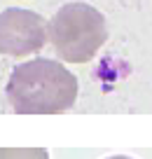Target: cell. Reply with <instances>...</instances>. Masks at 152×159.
Masks as SVG:
<instances>
[{
	"label": "cell",
	"instance_id": "cell-1",
	"mask_svg": "<svg viewBox=\"0 0 152 159\" xmlns=\"http://www.w3.org/2000/svg\"><path fill=\"white\" fill-rule=\"evenodd\" d=\"M77 91V77L54 59H33L19 63L5 87L12 110L21 115L66 112L75 105Z\"/></svg>",
	"mask_w": 152,
	"mask_h": 159
},
{
	"label": "cell",
	"instance_id": "cell-2",
	"mask_svg": "<svg viewBox=\"0 0 152 159\" xmlns=\"http://www.w3.org/2000/svg\"><path fill=\"white\" fill-rule=\"evenodd\" d=\"M47 38L59 59L89 63L108 40L105 16L87 2H68L49 19Z\"/></svg>",
	"mask_w": 152,
	"mask_h": 159
},
{
	"label": "cell",
	"instance_id": "cell-3",
	"mask_svg": "<svg viewBox=\"0 0 152 159\" xmlns=\"http://www.w3.org/2000/svg\"><path fill=\"white\" fill-rule=\"evenodd\" d=\"M47 40V26L40 14L19 7L0 12V54L28 56L42 49Z\"/></svg>",
	"mask_w": 152,
	"mask_h": 159
},
{
	"label": "cell",
	"instance_id": "cell-4",
	"mask_svg": "<svg viewBox=\"0 0 152 159\" xmlns=\"http://www.w3.org/2000/svg\"><path fill=\"white\" fill-rule=\"evenodd\" d=\"M0 159H49V154L40 148H0Z\"/></svg>",
	"mask_w": 152,
	"mask_h": 159
},
{
	"label": "cell",
	"instance_id": "cell-5",
	"mask_svg": "<svg viewBox=\"0 0 152 159\" xmlns=\"http://www.w3.org/2000/svg\"><path fill=\"white\" fill-rule=\"evenodd\" d=\"M108 159H131V157H124V154H115V157H108Z\"/></svg>",
	"mask_w": 152,
	"mask_h": 159
}]
</instances>
